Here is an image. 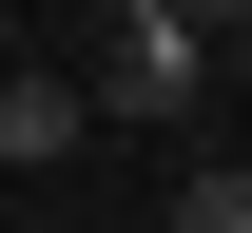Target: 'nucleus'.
<instances>
[{
  "label": "nucleus",
  "instance_id": "1",
  "mask_svg": "<svg viewBox=\"0 0 252 233\" xmlns=\"http://www.w3.org/2000/svg\"><path fill=\"white\" fill-rule=\"evenodd\" d=\"M194 78H214V39H194V20H156V0H117V59H97V78H78V98H97V117H136V136H156V117H194Z\"/></svg>",
  "mask_w": 252,
  "mask_h": 233
},
{
  "label": "nucleus",
  "instance_id": "4",
  "mask_svg": "<svg viewBox=\"0 0 252 233\" xmlns=\"http://www.w3.org/2000/svg\"><path fill=\"white\" fill-rule=\"evenodd\" d=\"M156 20H194V39H233V20H252V0H156Z\"/></svg>",
  "mask_w": 252,
  "mask_h": 233
},
{
  "label": "nucleus",
  "instance_id": "3",
  "mask_svg": "<svg viewBox=\"0 0 252 233\" xmlns=\"http://www.w3.org/2000/svg\"><path fill=\"white\" fill-rule=\"evenodd\" d=\"M156 233H252V156H214V175H175V214Z\"/></svg>",
  "mask_w": 252,
  "mask_h": 233
},
{
  "label": "nucleus",
  "instance_id": "2",
  "mask_svg": "<svg viewBox=\"0 0 252 233\" xmlns=\"http://www.w3.org/2000/svg\"><path fill=\"white\" fill-rule=\"evenodd\" d=\"M78 117H97L78 78H0V175H39V156H78Z\"/></svg>",
  "mask_w": 252,
  "mask_h": 233
}]
</instances>
